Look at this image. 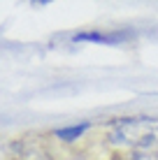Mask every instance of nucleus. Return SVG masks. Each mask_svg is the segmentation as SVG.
I'll return each instance as SVG.
<instances>
[{"label": "nucleus", "instance_id": "nucleus-1", "mask_svg": "<svg viewBox=\"0 0 158 160\" xmlns=\"http://www.w3.org/2000/svg\"><path fill=\"white\" fill-rule=\"evenodd\" d=\"M107 142L123 151L158 148V118L154 116H119L107 123Z\"/></svg>", "mask_w": 158, "mask_h": 160}, {"label": "nucleus", "instance_id": "nucleus-2", "mask_svg": "<svg viewBox=\"0 0 158 160\" xmlns=\"http://www.w3.org/2000/svg\"><path fill=\"white\" fill-rule=\"evenodd\" d=\"M72 40H74V42H95V44H119V42L128 40V32H123V30H119V32L84 30V32H77Z\"/></svg>", "mask_w": 158, "mask_h": 160}, {"label": "nucleus", "instance_id": "nucleus-3", "mask_svg": "<svg viewBox=\"0 0 158 160\" xmlns=\"http://www.w3.org/2000/svg\"><path fill=\"white\" fill-rule=\"evenodd\" d=\"M89 128H91V123H86V121H84V123H74V125H68V128L54 130V137H58L61 142H77Z\"/></svg>", "mask_w": 158, "mask_h": 160}, {"label": "nucleus", "instance_id": "nucleus-4", "mask_svg": "<svg viewBox=\"0 0 158 160\" xmlns=\"http://www.w3.org/2000/svg\"><path fill=\"white\" fill-rule=\"evenodd\" d=\"M121 160H158V148H151V151H126Z\"/></svg>", "mask_w": 158, "mask_h": 160}]
</instances>
